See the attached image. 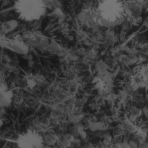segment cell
<instances>
[{"mask_svg":"<svg viewBox=\"0 0 148 148\" xmlns=\"http://www.w3.org/2000/svg\"><path fill=\"white\" fill-rule=\"evenodd\" d=\"M14 9L21 20L33 22L44 15L46 7L44 0H16Z\"/></svg>","mask_w":148,"mask_h":148,"instance_id":"1","label":"cell"},{"mask_svg":"<svg viewBox=\"0 0 148 148\" xmlns=\"http://www.w3.org/2000/svg\"><path fill=\"white\" fill-rule=\"evenodd\" d=\"M98 12L104 21L114 24L124 16V4L121 0H103L98 6Z\"/></svg>","mask_w":148,"mask_h":148,"instance_id":"2","label":"cell"},{"mask_svg":"<svg viewBox=\"0 0 148 148\" xmlns=\"http://www.w3.org/2000/svg\"><path fill=\"white\" fill-rule=\"evenodd\" d=\"M18 143L20 147H40L42 140L40 136L37 133L29 131L19 137Z\"/></svg>","mask_w":148,"mask_h":148,"instance_id":"3","label":"cell"}]
</instances>
